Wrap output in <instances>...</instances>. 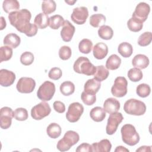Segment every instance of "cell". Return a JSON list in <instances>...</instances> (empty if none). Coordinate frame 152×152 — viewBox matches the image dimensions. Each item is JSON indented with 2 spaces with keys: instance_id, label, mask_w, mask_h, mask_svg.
Returning a JSON list of instances; mask_svg holds the SVG:
<instances>
[{
  "instance_id": "603a6c76",
  "label": "cell",
  "mask_w": 152,
  "mask_h": 152,
  "mask_svg": "<svg viewBox=\"0 0 152 152\" xmlns=\"http://www.w3.org/2000/svg\"><path fill=\"white\" fill-rule=\"evenodd\" d=\"M90 118L95 122H99L104 120L106 117V112L103 108L96 106L93 107L90 112Z\"/></svg>"
},
{
  "instance_id": "484cf974",
  "label": "cell",
  "mask_w": 152,
  "mask_h": 152,
  "mask_svg": "<svg viewBox=\"0 0 152 152\" xmlns=\"http://www.w3.org/2000/svg\"><path fill=\"white\" fill-rule=\"evenodd\" d=\"M2 8L5 12L10 14L19 10L20 3L17 0H5L2 4Z\"/></svg>"
},
{
  "instance_id": "277c9868",
  "label": "cell",
  "mask_w": 152,
  "mask_h": 152,
  "mask_svg": "<svg viewBox=\"0 0 152 152\" xmlns=\"http://www.w3.org/2000/svg\"><path fill=\"white\" fill-rule=\"evenodd\" d=\"M80 140L78 134L74 131H68L64 134V137L58 141L56 147L61 151H66L76 144Z\"/></svg>"
},
{
  "instance_id": "c3c4849f",
  "label": "cell",
  "mask_w": 152,
  "mask_h": 152,
  "mask_svg": "<svg viewBox=\"0 0 152 152\" xmlns=\"http://www.w3.org/2000/svg\"><path fill=\"white\" fill-rule=\"evenodd\" d=\"M77 152H81V151H92V147L91 145L88 144V143H82L80 145L77 147L76 148Z\"/></svg>"
},
{
  "instance_id": "f907efd6",
  "label": "cell",
  "mask_w": 152,
  "mask_h": 152,
  "mask_svg": "<svg viewBox=\"0 0 152 152\" xmlns=\"http://www.w3.org/2000/svg\"><path fill=\"white\" fill-rule=\"evenodd\" d=\"M115 152H120V151H123V152L126 151V152H129V150L127 149V148H126L125 147H123V146L120 145V146L116 147V148L115 150Z\"/></svg>"
},
{
  "instance_id": "e575fe53",
  "label": "cell",
  "mask_w": 152,
  "mask_h": 152,
  "mask_svg": "<svg viewBox=\"0 0 152 152\" xmlns=\"http://www.w3.org/2000/svg\"><path fill=\"white\" fill-rule=\"evenodd\" d=\"M64 18L60 15H55L49 18V27L53 30L58 29L64 24Z\"/></svg>"
},
{
  "instance_id": "d6986e66",
  "label": "cell",
  "mask_w": 152,
  "mask_h": 152,
  "mask_svg": "<svg viewBox=\"0 0 152 152\" xmlns=\"http://www.w3.org/2000/svg\"><path fill=\"white\" fill-rule=\"evenodd\" d=\"M92 151L109 152L112 148V144L107 139L102 140L98 142H94L91 145Z\"/></svg>"
},
{
  "instance_id": "b9f144b4",
  "label": "cell",
  "mask_w": 152,
  "mask_h": 152,
  "mask_svg": "<svg viewBox=\"0 0 152 152\" xmlns=\"http://www.w3.org/2000/svg\"><path fill=\"white\" fill-rule=\"evenodd\" d=\"M14 118L17 121H25L28 118V112L25 108H17L14 111Z\"/></svg>"
},
{
  "instance_id": "8992f818",
  "label": "cell",
  "mask_w": 152,
  "mask_h": 152,
  "mask_svg": "<svg viewBox=\"0 0 152 152\" xmlns=\"http://www.w3.org/2000/svg\"><path fill=\"white\" fill-rule=\"evenodd\" d=\"M55 92V86L49 81H45L39 88L37 91V97L43 101L50 100Z\"/></svg>"
},
{
  "instance_id": "2e32d148",
  "label": "cell",
  "mask_w": 152,
  "mask_h": 152,
  "mask_svg": "<svg viewBox=\"0 0 152 152\" xmlns=\"http://www.w3.org/2000/svg\"><path fill=\"white\" fill-rule=\"evenodd\" d=\"M15 78V74L12 71L5 69L0 70V84L2 87L11 86L14 83Z\"/></svg>"
},
{
  "instance_id": "4fadbf2b",
  "label": "cell",
  "mask_w": 152,
  "mask_h": 152,
  "mask_svg": "<svg viewBox=\"0 0 152 152\" xmlns=\"http://www.w3.org/2000/svg\"><path fill=\"white\" fill-rule=\"evenodd\" d=\"M88 16V11L86 7H76L74 8L71 15V20L77 24L81 25L85 23Z\"/></svg>"
},
{
  "instance_id": "5bb4252c",
  "label": "cell",
  "mask_w": 152,
  "mask_h": 152,
  "mask_svg": "<svg viewBox=\"0 0 152 152\" xmlns=\"http://www.w3.org/2000/svg\"><path fill=\"white\" fill-rule=\"evenodd\" d=\"M150 11V5L145 2H141L136 6L132 17L137 18L142 23H144L147 19Z\"/></svg>"
},
{
  "instance_id": "bcb514c9",
  "label": "cell",
  "mask_w": 152,
  "mask_h": 152,
  "mask_svg": "<svg viewBox=\"0 0 152 152\" xmlns=\"http://www.w3.org/2000/svg\"><path fill=\"white\" fill-rule=\"evenodd\" d=\"M54 110L59 113H62L65 111V106L64 103L61 101H55L53 104Z\"/></svg>"
},
{
  "instance_id": "8d00e7d4",
  "label": "cell",
  "mask_w": 152,
  "mask_h": 152,
  "mask_svg": "<svg viewBox=\"0 0 152 152\" xmlns=\"http://www.w3.org/2000/svg\"><path fill=\"white\" fill-rule=\"evenodd\" d=\"M128 77L129 79L132 82H137L142 78V72L137 68H133L130 69L128 72Z\"/></svg>"
},
{
  "instance_id": "f546056e",
  "label": "cell",
  "mask_w": 152,
  "mask_h": 152,
  "mask_svg": "<svg viewBox=\"0 0 152 152\" xmlns=\"http://www.w3.org/2000/svg\"><path fill=\"white\" fill-rule=\"evenodd\" d=\"M109 75V71L103 65H99L96 66V72L94 73V78L99 82L106 80Z\"/></svg>"
},
{
  "instance_id": "d4e9b609",
  "label": "cell",
  "mask_w": 152,
  "mask_h": 152,
  "mask_svg": "<svg viewBox=\"0 0 152 152\" xmlns=\"http://www.w3.org/2000/svg\"><path fill=\"white\" fill-rule=\"evenodd\" d=\"M121 59L116 54L111 55L106 61V68L110 70L117 69L121 65Z\"/></svg>"
},
{
  "instance_id": "7402d4cb",
  "label": "cell",
  "mask_w": 152,
  "mask_h": 152,
  "mask_svg": "<svg viewBox=\"0 0 152 152\" xmlns=\"http://www.w3.org/2000/svg\"><path fill=\"white\" fill-rule=\"evenodd\" d=\"M21 42L20 37L15 33H9L5 36L4 39V44L11 48H16L18 47Z\"/></svg>"
},
{
  "instance_id": "6da1fadb",
  "label": "cell",
  "mask_w": 152,
  "mask_h": 152,
  "mask_svg": "<svg viewBox=\"0 0 152 152\" xmlns=\"http://www.w3.org/2000/svg\"><path fill=\"white\" fill-rule=\"evenodd\" d=\"M31 12L27 9L11 12L8 15L10 24L20 32L24 33L30 25Z\"/></svg>"
},
{
  "instance_id": "681fc988",
  "label": "cell",
  "mask_w": 152,
  "mask_h": 152,
  "mask_svg": "<svg viewBox=\"0 0 152 152\" xmlns=\"http://www.w3.org/2000/svg\"><path fill=\"white\" fill-rule=\"evenodd\" d=\"M151 146H146V145H143V146H141L139 148H138L136 151L138 152V151H149L150 152L151 151Z\"/></svg>"
},
{
  "instance_id": "4316f807",
  "label": "cell",
  "mask_w": 152,
  "mask_h": 152,
  "mask_svg": "<svg viewBox=\"0 0 152 152\" xmlns=\"http://www.w3.org/2000/svg\"><path fill=\"white\" fill-rule=\"evenodd\" d=\"M61 127L60 125L56 123H51L50 124L47 128L46 132L48 135L51 138H57L61 134Z\"/></svg>"
},
{
  "instance_id": "8fae6325",
  "label": "cell",
  "mask_w": 152,
  "mask_h": 152,
  "mask_svg": "<svg viewBox=\"0 0 152 152\" xmlns=\"http://www.w3.org/2000/svg\"><path fill=\"white\" fill-rule=\"evenodd\" d=\"M36 87L34 80L30 77H21L16 85L17 90L21 93H30Z\"/></svg>"
},
{
  "instance_id": "52a82bcc",
  "label": "cell",
  "mask_w": 152,
  "mask_h": 152,
  "mask_svg": "<svg viewBox=\"0 0 152 152\" xmlns=\"http://www.w3.org/2000/svg\"><path fill=\"white\" fill-rule=\"evenodd\" d=\"M127 86L128 82L125 77H118L111 88V93L116 97H124L127 93Z\"/></svg>"
},
{
  "instance_id": "74e56055",
  "label": "cell",
  "mask_w": 152,
  "mask_h": 152,
  "mask_svg": "<svg viewBox=\"0 0 152 152\" xmlns=\"http://www.w3.org/2000/svg\"><path fill=\"white\" fill-rule=\"evenodd\" d=\"M12 56V49L7 46H1L0 49V62L10 60Z\"/></svg>"
},
{
  "instance_id": "f35d334b",
  "label": "cell",
  "mask_w": 152,
  "mask_h": 152,
  "mask_svg": "<svg viewBox=\"0 0 152 152\" xmlns=\"http://www.w3.org/2000/svg\"><path fill=\"white\" fill-rule=\"evenodd\" d=\"M151 92L150 87L145 83L139 84L136 88L137 94L141 97L144 98L148 96Z\"/></svg>"
},
{
  "instance_id": "d6a6232c",
  "label": "cell",
  "mask_w": 152,
  "mask_h": 152,
  "mask_svg": "<svg viewBox=\"0 0 152 152\" xmlns=\"http://www.w3.org/2000/svg\"><path fill=\"white\" fill-rule=\"evenodd\" d=\"M127 26L130 31L133 32H138L142 28L143 23L137 18L131 17L127 22Z\"/></svg>"
},
{
  "instance_id": "7bdbcfd3",
  "label": "cell",
  "mask_w": 152,
  "mask_h": 152,
  "mask_svg": "<svg viewBox=\"0 0 152 152\" xmlns=\"http://www.w3.org/2000/svg\"><path fill=\"white\" fill-rule=\"evenodd\" d=\"M34 61V55L30 52H25L20 56L21 63L26 66L31 65Z\"/></svg>"
},
{
  "instance_id": "60d3db41",
  "label": "cell",
  "mask_w": 152,
  "mask_h": 152,
  "mask_svg": "<svg viewBox=\"0 0 152 152\" xmlns=\"http://www.w3.org/2000/svg\"><path fill=\"white\" fill-rule=\"evenodd\" d=\"M81 98L83 102L87 106L93 105L96 101V94L88 93L85 91L82 92Z\"/></svg>"
},
{
  "instance_id": "44dd1931",
  "label": "cell",
  "mask_w": 152,
  "mask_h": 152,
  "mask_svg": "<svg viewBox=\"0 0 152 152\" xmlns=\"http://www.w3.org/2000/svg\"><path fill=\"white\" fill-rule=\"evenodd\" d=\"M101 84L100 82L98 81L94 78L88 80L84 86V91L88 93L96 94L97 93L100 88Z\"/></svg>"
},
{
  "instance_id": "5b68a950",
  "label": "cell",
  "mask_w": 152,
  "mask_h": 152,
  "mask_svg": "<svg viewBox=\"0 0 152 152\" xmlns=\"http://www.w3.org/2000/svg\"><path fill=\"white\" fill-rule=\"evenodd\" d=\"M124 110L129 115L141 116L145 113L146 106L144 102L140 100L135 99H130L125 102Z\"/></svg>"
},
{
  "instance_id": "7a4b0ae2",
  "label": "cell",
  "mask_w": 152,
  "mask_h": 152,
  "mask_svg": "<svg viewBox=\"0 0 152 152\" xmlns=\"http://www.w3.org/2000/svg\"><path fill=\"white\" fill-rule=\"evenodd\" d=\"M73 69L77 73L90 76L94 74L96 66L92 64L87 58L80 56L75 61Z\"/></svg>"
},
{
  "instance_id": "f5cc1de1",
  "label": "cell",
  "mask_w": 152,
  "mask_h": 152,
  "mask_svg": "<svg viewBox=\"0 0 152 152\" xmlns=\"http://www.w3.org/2000/svg\"><path fill=\"white\" fill-rule=\"evenodd\" d=\"M76 1H74V2H70V1H65V2H66V3H68V4H69V5H72V4H74V3H75V2H76Z\"/></svg>"
},
{
  "instance_id": "7c38bea8",
  "label": "cell",
  "mask_w": 152,
  "mask_h": 152,
  "mask_svg": "<svg viewBox=\"0 0 152 152\" xmlns=\"http://www.w3.org/2000/svg\"><path fill=\"white\" fill-rule=\"evenodd\" d=\"M14 117V112L9 107H3L0 111V126L2 129H6L10 127L12 124V118Z\"/></svg>"
},
{
  "instance_id": "cb8c5ba5",
  "label": "cell",
  "mask_w": 152,
  "mask_h": 152,
  "mask_svg": "<svg viewBox=\"0 0 152 152\" xmlns=\"http://www.w3.org/2000/svg\"><path fill=\"white\" fill-rule=\"evenodd\" d=\"M34 23L37 28L44 29L49 25V17L45 13H39L35 17Z\"/></svg>"
},
{
  "instance_id": "e0dca14e",
  "label": "cell",
  "mask_w": 152,
  "mask_h": 152,
  "mask_svg": "<svg viewBox=\"0 0 152 152\" xmlns=\"http://www.w3.org/2000/svg\"><path fill=\"white\" fill-rule=\"evenodd\" d=\"M120 109L119 102L113 97L107 99L103 104V109L109 114L117 112Z\"/></svg>"
},
{
  "instance_id": "9c48e42d",
  "label": "cell",
  "mask_w": 152,
  "mask_h": 152,
  "mask_svg": "<svg viewBox=\"0 0 152 152\" xmlns=\"http://www.w3.org/2000/svg\"><path fill=\"white\" fill-rule=\"evenodd\" d=\"M84 112L83 106L78 102H74L69 104L66 113V119L72 123L77 122Z\"/></svg>"
},
{
  "instance_id": "3957f363",
  "label": "cell",
  "mask_w": 152,
  "mask_h": 152,
  "mask_svg": "<svg viewBox=\"0 0 152 152\" xmlns=\"http://www.w3.org/2000/svg\"><path fill=\"white\" fill-rule=\"evenodd\" d=\"M121 132L122 141L128 145H135L140 141V135L134 126L131 124H128L123 125L121 128Z\"/></svg>"
},
{
  "instance_id": "ac0fdd59",
  "label": "cell",
  "mask_w": 152,
  "mask_h": 152,
  "mask_svg": "<svg viewBox=\"0 0 152 152\" xmlns=\"http://www.w3.org/2000/svg\"><path fill=\"white\" fill-rule=\"evenodd\" d=\"M93 53L94 58L97 59L104 58L108 53L107 46L103 42L97 43L93 47Z\"/></svg>"
},
{
  "instance_id": "ba28073f",
  "label": "cell",
  "mask_w": 152,
  "mask_h": 152,
  "mask_svg": "<svg viewBox=\"0 0 152 152\" xmlns=\"http://www.w3.org/2000/svg\"><path fill=\"white\" fill-rule=\"evenodd\" d=\"M50 112L51 109L49 104L43 101L31 108V116L35 120H41L48 116Z\"/></svg>"
},
{
  "instance_id": "9a60e30c",
  "label": "cell",
  "mask_w": 152,
  "mask_h": 152,
  "mask_svg": "<svg viewBox=\"0 0 152 152\" xmlns=\"http://www.w3.org/2000/svg\"><path fill=\"white\" fill-rule=\"evenodd\" d=\"M75 31V27L68 20L64 21L62 25V28L61 30V36L62 40L65 42L71 41Z\"/></svg>"
},
{
  "instance_id": "1f68e13d",
  "label": "cell",
  "mask_w": 152,
  "mask_h": 152,
  "mask_svg": "<svg viewBox=\"0 0 152 152\" xmlns=\"http://www.w3.org/2000/svg\"><path fill=\"white\" fill-rule=\"evenodd\" d=\"M60 91L64 96H70L74 93L75 91L74 84L69 81L63 82L60 86Z\"/></svg>"
},
{
  "instance_id": "ffe728a7",
  "label": "cell",
  "mask_w": 152,
  "mask_h": 152,
  "mask_svg": "<svg viewBox=\"0 0 152 152\" xmlns=\"http://www.w3.org/2000/svg\"><path fill=\"white\" fill-rule=\"evenodd\" d=\"M149 59L147 56L142 54L135 55L132 60V64L138 69L146 68L149 65Z\"/></svg>"
},
{
  "instance_id": "d590c367",
  "label": "cell",
  "mask_w": 152,
  "mask_h": 152,
  "mask_svg": "<svg viewBox=\"0 0 152 152\" xmlns=\"http://www.w3.org/2000/svg\"><path fill=\"white\" fill-rule=\"evenodd\" d=\"M93 43L92 42L88 39H84L81 40L78 45V49L80 52L88 54L89 53L92 49Z\"/></svg>"
},
{
  "instance_id": "f1b7e54d",
  "label": "cell",
  "mask_w": 152,
  "mask_h": 152,
  "mask_svg": "<svg viewBox=\"0 0 152 152\" xmlns=\"http://www.w3.org/2000/svg\"><path fill=\"white\" fill-rule=\"evenodd\" d=\"M98 35L102 39L110 40L113 36V31L110 26L103 25L98 30Z\"/></svg>"
},
{
  "instance_id": "836d02e7",
  "label": "cell",
  "mask_w": 152,
  "mask_h": 152,
  "mask_svg": "<svg viewBox=\"0 0 152 152\" xmlns=\"http://www.w3.org/2000/svg\"><path fill=\"white\" fill-rule=\"evenodd\" d=\"M56 2L53 0H46L42 4V10L47 15L53 12L56 10Z\"/></svg>"
},
{
  "instance_id": "7dc6e473",
  "label": "cell",
  "mask_w": 152,
  "mask_h": 152,
  "mask_svg": "<svg viewBox=\"0 0 152 152\" xmlns=\"http://www.w3.org/2000/svg\"><path fill=\"white\" fill-rule=\"evenodd\" d=\"M37 32V27L34 24L31 23L30 27L25 32V34L28 37H32L35 36Z\"/></svg>"
},
{
  "instance_id": "30bf717a",
  "label": "cell",
  "mask_w": 152,
  "mask_h": 152,
  "mask_svg": "<svg viewBox=\"0 0 152 152\" xmlns=\"http://www.w3.org/2000/svg\"><path fill=\"white\" fill-rule=\"evenodd\" d=\"M124 119L122 114L120 112H115L110 114L107 119L106 132L108 135H113L117 130L118 126Z\"/></svg>"
},
{
  "instance_id": "f6af8a7d",
  "label": "cell",
  "mask_w": 152,
  "mask_h": 152,
  "mask_svg": "<svg viewBox=\"0 0 152 152\" xmlns=\"http://www.w3.org/2000/svg\"><path fill=\"white\" fill-rule=\"evenodd\" d=\"M62 75L61 69L58 67H53L50 69L48 73V76L50 79L54 80H59Z\"/></svg>"
},
{
  "instance_id": "4dcf8cb0",
  "label": "cell",
  "mask_w": 152,
  "mask_h": 152,
  "mask_svg": "<svg viewBox=\"0 0 152 152\" xmlns=\"http://www.w3.org/2000/svg\"><path fill=\"white\" fill-rule=\"evenodd\" d=\"M106 22V17L102 14H95L90 16V24L93 27H99L103 26Z\"/></svg>"
},
{
  "instance_id": "ee69618b",
  "label": "cell",
  "mask_w": 152,
  "mask_h": 152,
  "mask_svg": "<svg viewBox=\"0 0 152 152\" xmlns=\"http://www.w3.org/2000/svg\"><path fill=\"white\" fill-rule=\"evenodd\" d=\"M71 49L68 46H63L59 50V56L62 60L69 59L71 56Z\"/></svg>"
},
{
  "instance_id": "83f0119b",
  "label": "cell",
  "mask_w": 152,
  "mask_h": 152,
  "mask_svg": "<svg viewBox=\"0 0 152 152\" xmlns=\"http://www.w3.org/2000/svg\"><path fill=\"white\" fill-rule=\"evenodd\" d=\"M118 51L124 58H129L133 52L132 46L128 42H122L119 45Z\"/></svg>"
},
{
  "instance_id": "ab89813d",
  "label": "cell",
  "mask_w": 152,
  "mask_h": 152,
  "mask_svg": "<svg viewBox=\"0 0 152 152\" xmlns=\"http://www.w3.org/2000/svg\"><path fill=\"white\" fill-rule=\"evenodd\" d=\"M152 40V33L150 31H146L141 34L138 39V44L141 46H147L150 45Z\"/></svg>"
},
{
  "instance_id": "816d5d0a",
  "label": "cell",
  "mask_w": 152,
  "mask_h": 152,
  "mask_svg": "<svg viewBox=\"0 0 152 152\" xmlns=\"http://www.w3.org/2000/svg\"><path fill=\"white\" fill-rule=\"evenodd\" d=\"M1 30H3L6 27V21L3 17H1Z\"/></svg>"
}]
</instances>
